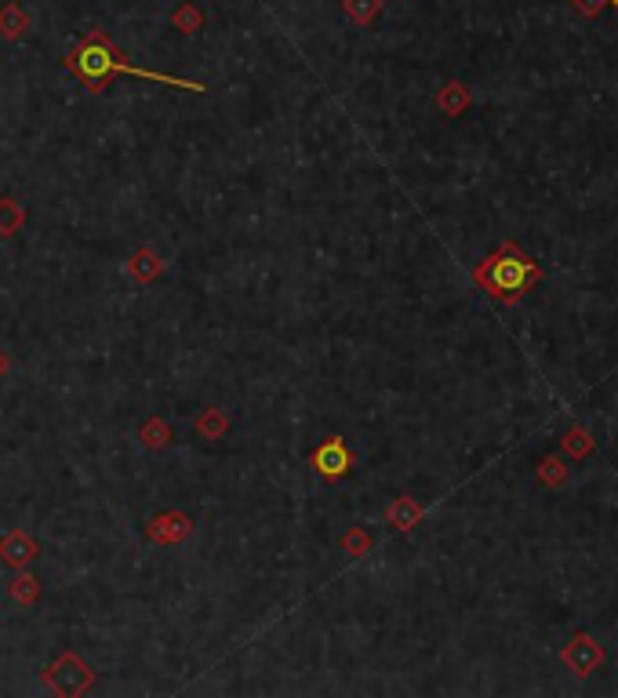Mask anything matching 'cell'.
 <instances>
[{
  "label": "cell",
  "mask_w": 618,
  "mask_h": 698,
  "mask_svg": "<svg viewBox=\"0 0 618 698\" xmlns=\"http://www.w3.org/2000/svg\"><path fill=\"white\" fill-rule=\"evenodd\" d=\"M193 531H197V520H193L190 509H164V513L142 524V539L157 549H175L190 539Z\"/></svg>",
  "instance_id": "obj_4"
},
{
  "label": "cell",
  "mask_w": 618,
  "mask_h": 698,
  "mask_svg": "<svg viewBox=\"0 0 618 698\" xmlns=\"http://www.w3.org/2000/svg\"><path fill=\"white\" fill-rule=\"evenodd\" d=\"M575 4H579L582 15H597V11L604 8V0H575Z\"/></svg>",
  "instance_id": "obj_21"
},
{
  "label": "cell",
  "mask_w": 618,
  "mask_h": 698,
  "mask_svg": "<svg viewBox=\"0 0 618 698\" xmlns=\"http://www.w3.org/2000/svg\"><path fill=\"white\" fill-rule=\"evenodd\" d=\"M593 448H597V440L589 437V429L575 426V429H568V433H564V451H568L571 459H586Z\"/></svg>",
  "instance_id": "obj_19"
},
{
  "label": "cell",
  "mask_w": 618,
  "mask_h": 698,
  "mask_svg": "<svg viewBox=\"0 0 618 698\" xmlns=\"http://www.w3.org/2000/svg\"><path fill=\"white\" fill-rule=\"evenodd\" d=\"M560 659H564V666H568L575 677H589V673H597V666L604 662V648H600V640H593L589 633H579V637L568 640V648L560 651Z\"/></svg>",
  "instance_id": "obj_6"
},
{
  "label": "cell",
  "mask_w": 618,
  "mask_h": 698,
  "mask_svg": "<svg viewBox=\"0 0 618 698\" xmlns=\"http://www.w3.org/2000/svg\"><path fill=\"white\" fill-rule=\"evenodd\" d=\"M339 546L346 557H364V553L375 546V539H371V531H364V528H349L339 539Z\"/></svg>",
  "instance_id": "obj_20"
},
{
  "label": "cell",
  "mask_w": 618,
  "mask_h": 698,
  "mask_svg": "<svg viewBox=\"0 0 618 698\" xmlns=\"http://www.w3.org/2000/svg\"><path fill=\"white\" fill-rule=\"evenodd\" d=\"M8 597L15 600L19 608H33V604H40V597H44V582H40L30 568H19L8 579Z\"/></svg>",
  "instance_id": "obj_9"
},
{
  "label": "cell",
  "mask_w": 618,
  "mask_h": 698,
  "mask_svg": "<svg viewBox=\"0 0 618 698\" xmlns=\"http://www.w3.org/2000/svg\"><path fill=\"white\" fill-rule=\"evenodd\" d=\"M422 517H426V509L411 499V495H400V499H393L386 509V524L393 531H411Z\"/></svg>",
  "instance_id": "obj_11"
},
{
  "label": "cell",
  "mask_w": 618,
  "mask_h": 698,
  "mask_svg": "<svg viewBox=\"0 0 618 698\" xmlns=\"http://www.w3.org/2000/svg\"><path fill=\"white\" fill-rule=\"evenodd\" d=\"M309 466H313V473H317L320 480L335 484V480L349 477V469H353V451L346 448V440L342 437H328L309 451Z\"/></svg>",
  "instance_id": "obj_5"
},
{
  "label": "cell",
  "mask_w": 618,
  "mask_h": 698,
  "mask_svg": "<svg viewBox=\"0 0 618 698\" xmlns=\"http://www.w3.org/2000/svg\"><path fill=\"white\" fill-rule=\"evenodd\" d=\"M342 11H346L357 26H371V22L382 15V0H342Z\"/></svg>",
  "instance_id": "obj_18"
},
{
  "label": "cell",
  "mask_w": 618,
  "mask_h": 698,
  "mask_svg": "<svg viewBox=\"0 0 618 698\" xmlns=\"http://www.w3.org/2000/svg\"><path fill=\"white\" fill-rule=\"evenodd\" d=\"M611 4H615V8H618V0H611Z\"/></svg>",
  "instance_id": "obj_23"
},
{
  "label": "cell",
  "mask_w": 618,
  "mask_h": 698,
  "mask_svg": "<svg viewBox=\"0 0 618 698\" xmlns=\"http://www.w3.org/2000/svg\"><path fill=\"white\" fill-rule=\"evenodd\" d=\"M37 557H40V542L33 539L30 531L11 528L8 535H0V564H8L11 571L30 568Z\"/></svg>",
  "instance_id": "obj_7"
},
{
  "label": "cell",
  "mask_w": 618,
  "mask_h": 698,
  "mask_svg": "<svg viewBox=\"0 0 618 698\" xmlns=\"http://www.w3.org/2000/svg\"><path fill=\"white\" fill-rule=\"evenodd\" d=\"M535 477H539V484H546V488H560V484H568V462L560 459V455H549V459L539 462Z\"/></svg>",
  "instance_id": "obj_17"
},
{
  "label": "cell",
  "mask_w": 618,
  "mask_h": 698,
  "mask_svg": "<svg viewBox=\"0 0 618 698\" xmlns=\"http://www.w3.org/2000/svg\"><path fill=\"white\" fill-rule=\"evenodd\" d=\"M139 440L146 451H164L171 440H175V429H171V422L164 419V415H150V419L139 426Z\"/></svg>",
  "instance_id": "obj_12"
},
{
  "label": "cell",
  "mask_w": 618,
  "mask_h": 698,
  "mask_svg": "<svg viewBox=\"0 0 618 698\" xmlns=\"http://www.w3.org/2000/svg\"><path fill=\"white\" fill-rule=\"evenodd\" d=\"M469 102H473V95H469L462 84H444V88H440V95H437V106L448 113V117H459V113H466Z\"/></svg>",
  "instance_id": "obj_16"
},
{
  "label": "cell",
  "mask_w": 618,
  "mask_h": 698,
  "mask_svg": "<svg viewBox=\"0 0 618 698\" xmlns=\"http://www.w3.org/2000/svg\"><path fill=\"white\" fill-rule=\"evenodd\" d=\"M473 280L480 288H488L495 299L517 302L528 288H535L542 280V270L531 259L520 255L517 244H502L499 251H491L488 259L473 270Z\"/></svg>",
  "instance_id": "obj_2"
},
{
  "label": "cell",
  "mask_w": 618,
  "mask_h": 698,
  "mask_svg": "<svg viewBox=\"0 0 618 698\" xmlns=\"http://www.w3.org/2000/svg\"><path fill=\"white\" fill-rule=\"evenodd\" d=\"M124 270H128V277L135 280V284L146 288V284H153V280H160L168 273V259H164V251L160 248L146 244V248H139L128 262H124Z\"/></svg>",
  "instance_id": "obj_8"
},
{
  "label": "cell",
  "mask_w": 618,
  "mask_h": 698,
  "mask_svg": "<svg viewBox=\"0 0 618 698\" xmlns=\"http://www.w3.org/2000/svg\"><path fill=\"white\" fill-rule=\"evenodd\" d=\"M204 22H208V15H204L193 0H186V4H179V8L171 11V26H175V33H182V37L200 33L204 30Z\"/></svg>",
  "instance_id": "obj_15"
},
{
  "label": "cell",
  "mask_w": 618,
  "mask_h": 698,
  "mask_svg": "<svg viewBox=\"0 0 618 698\" xmlns=\"http://www.w3.org/2000/svg\"><path fill=\"white\" fill-rule=\"evenodd\" d=\"M8 371H11V353L8 349H0V382L8 379Z\"/></svg>",
  "instance_id": "obj_22"
},
{
  "label": "cell",
  "mask_w": 618,
  "mask_h": 698,
  "mask_svg": "<svg viewBox=\"0 0 618 698\" xmlns=\"http://www.w3.org/2000/svg\"><path fill=\"white\" fill-rule=\"evenodd\" d=\"M26 30H30V11L22 8L19 0H8V4L0 8V37L19 40Z\"/></svg>",
  "instance_id": "obj_13"
},
{
  "label": "cell",
  "mask_w": 618,
  "mask_h": 698,
  "mask_svg": "<svg viewBox=\"0 0 618 698\" xmlns=\"http://www.w3.org/2000/svg\"><path fill=\"white\" fill-rule=\"evenodd\" d=\"M22 226H26V208L19 204V197H0V237L11 240V237H19Z\"/></svg>",
  "instance_id": "obj_14"
},
{
  "label": "cell",
  "mask_w": 618,
  "mask_h": 698,
  "mask_svg": "<svg viewBox=\"0 0 618 698\" xmlns=\"http://www.w3.org/2000/svg\"><path fill=\"white\" fill-rule=\"evenodd\" d=\"M230 426H233L230 411L219 408V404L197 411V419H193V433H197L200 440H222L226 433H230Z\"/></svg>",
  "instance_id": "obj_10"
},
{
  "label": "cell",
  "mask_w": 618,
  "mask_h": 698,
  "mask_svg": "<svg viewBox=\"0 0 618 698\" xmlns=\"http://www.w3.org/2000/svg\"><path fill=\"white\" fill-rule=\"evenodd\" d=\"M66 73L77 80L80 88L88 91V95H102V91H110L113 77H139V80H153V84H168V88H179V91H193V95H208V84H200V80H190V77H171V73H157V70H142V66H131V59L124 51L113 44V37L102 26H88V33L66 51V59H62Z\"/></svg>",
  "instance_id": "obj_1"
},
{
  "label": "cell",
  "mask_w": 618,
  "mask_h": 698,
  "mask_svg": "<svg viewBox=\"0 0 618 698\" xmlns=\"http://www.w3.org/2000/svg\"><path fill=\"white\" fill-rule=\"evenodd\" d=\"M40 680L55 695H84L95 684V669L80 659L77 651H59L48 666L40 669Z\"/></svg>",
  "instance_id": "obj_3"
}]
</instances>
